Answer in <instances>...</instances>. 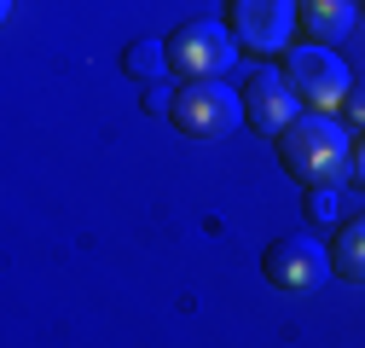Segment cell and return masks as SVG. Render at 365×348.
Masks as SVG:
<instances>
[{"mask_svg": "<svg viewBox=\"0 0 365 348\" xmlns=\"http://www.w3.org/2000/svg\"><path fill=\"white\" fill-rule=\"evenodd\" d=\"M145 111H151V116H168V111H174V87H168V81H151V87H145Z\"/></svg>", "mask_w": 365, "mask_h": 348, "instance_id": "12", "label": "cell"}, {"mask_svg": "<svg viewBox=\"0 0 365 348\" xmlns=\"http://www.w3.org/2000/svg\"><path fill=\"white\" fill-rule=\"evenodd\" d=\"M359 6H365V0H359Z\"/></svg>", "mask_w": 365, "mask_h": 348, "instance_id": "15", "label": "cell"}, {"mask_svg": "<svg viewBox=\"0 0 365 348\" xmlns=\"http://www.w3.org/2000/svg\"><path fill=\"white\" fill-rule=\"evenodd\" d=\"M168 122L180 134H192V140H226V134H238L250 116H244V93H232L220 76H209V81H180L174 87Z\"/></svg>", "mask_w": 365, "mask_h": 348, "instance_id": "2", "label": "cell"}, {"mask_svg": "<svg viewBox=\"0 0 365 348\" xmlns=\"http://www.w3.org/2000/svg\"><path fill=\"white\" fill-rule=\"evenodd\" d=\"M354 12H359V0H302V35L336 47V41L354 29Z\"/></svg>", "mask_w": 365, "mask_h": 348, "instance_id": "8", "label": "cell"}, {"mask_svg": "<svg viewBox=\"0 0 365 348\" xmlns=\"http://www.w3.org/2000/svg\"><path fill=\"white\" fill-rule=\"evenodd\" d=\"M331 267H336V279L365 285V215H354V221L336 227V238H331Z\"/></svg>", "mask_w": 365, "mask_h": 348, "instance_id": "9", "label": "cell"}, {"mask_svg": "<svg viewBox=\"0 0 365 348\" xmlns=\"http://www.w3.org/2000/svg\"><path fill=\"white\" fill-rule=\"evenodd\" d=\"M238 58V35L232 24H215V18H192L168 35V76L180 81H209L226 76V64Z\"/></svg>", "mask_w": 365, "mask_h": 348, "instance_id": "3", "label": "cell"}, {"mask_svg": "<svg viewBox=\"0 0 365 348\" xmlns=\"http://www.w3.org/2000/svg\"><path fill=\"white\" fill-rule=\"evenodd\" d=\"M279 163L296 180L313 186H336L354 174V134L336 111H302L284 134H279Z\"/></svg>", "mask_w": 365, "mask_h": 348, "instance_id": "1", "label": "cell"}, {"mask_svg": "<svg viewBox=\"0 0 365 348\" xmlns=\"http://www.w3.org/2000/svg\"><path fill=\"white\" fill-rule=\"evenodd\" d=\"M122 64H128V76H140V81H163L168 76V41H133Z\"/></svg>", "mask_w": 365, "mask_h": 348, "instance_id": "10", "label": "cell"}, {"mask_svg": "<svg viewBox=\"0 0 365 348\" xmlns=\"http://www.w3.org/2000/svg\"><path fill=\"white\" fill-rule=\"evenodd\" d=\"M307 215H313V221H331V215H336V186H313Z\"/></svg>", "mask_w": 365, "mask_h": 348, "instance_id": "11", "label": "cell"}, {"mask_svg": "<svg viewBox=\"0 0 365 348\" xmlns=\"http://www.w3.org/2000/svg\"><path fill=\"white\" fill-rule=\"evenodd\" d=\"M302 111H307V99L296 93V81H290L284 70H267V64H261V70L244 81V116H250L255 134H272V140H279Z\"/></svg>", "mask_w": 365, "mask_h": 348, "instance_id": "6", "label": "cell"}, {"mask_svg": "<svg viewBox=\"0 0 365 348\" xmlns=\"http://www.w3.org/2000/svg\"><path fill=\"white\" fill-rule=\"evenodd\" d=\"M342 116H348L354 128H365V76L348 87V99H342Z\"/></svg>", "mask_w": 365, "mask_h": 348, "instance_id": "13", "label": "cell"}, {"mask_svg": "<svg viewBox=\"0 0 365 348\" xmlns=\"http://www.w3.org/2000/svg\"><path fill=\"white\" fill-rule=\"evenodd\" d=\"M267 279L279 285V290H319L336 267H331V244H319L313 232H290L267 250Z\"/></svg>", "mask_w": 365, "mask_h": 348, "instance_id": "7", "label": "cell"}, {"mask_svg": "<svg viewBox=\"0 0 365 348\" xmlns=\"http://www.w3.org/2000/svg\"><path fill=\"white\" fill-rule=\"evenodd\" d=\"M354 174L365 180V128H359V145H354Z\"/></svg>", "mask_w": 365, "mask_h": 348, "instance_id": "14", "label": "cell"}, {"mask_svg": "<svg viewBox=\"0 0 365 348\" xmlns=\"http://www.w3.org/2000/svg\"><path fill=\"white\" fill-rule=\"evenodd\" d=\"M226 12L250 53H290V35L302 29V0H232Z\"/></svg>", "mask_w": 365, "mask_h": 348, "instance_id": "5", "label": "cell"}, {"mask_svg": "<svg viewBox=\"0 0 365 348\" xmlns=\"http://www.w3.org/2000/svg\"><path fill=\"white\" fill-rule=\"evenodd\" d=\"M284 76L296 81V93H302L313 111H336V105L348 99V87H354L348 64L325 47V41H296V47L284 53Z\"/></svg>", "mask_w": 365, "mask_h": 348, "instance_id": "4", "label": "cell"}]
</instances>
